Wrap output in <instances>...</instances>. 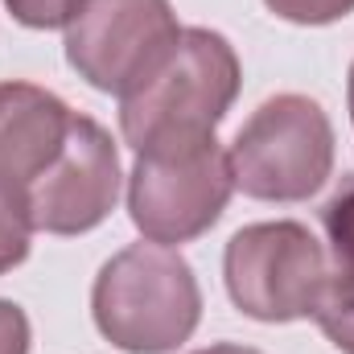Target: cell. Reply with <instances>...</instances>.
<instances>
[{
	"label": "cell",
	"mask_w": 354,
	"mask_h": 354,
	"mask_svg": "<svg viewBox=\"0 0 354 354\" xmlns=\"http://www.w3.org/2000/svg\"><path fill=\"white\" fill-rule=\"evenodd\" d=\"M91 313L115 351L174 354L202 322V288L185 256L149 239L99 268Z\"/></svg>",
	"instance_id": "cell-1"
},
{
	"label": "cell",
	"mask_w": 354,
	"mask_h": 354,
	"mask_svg": "<svg viewBox=\"0 0 354 354\" xmlns=\"http://www.w3.org/2000/svg\"><path fill=\"white\" fill-rule=\"evenodd\" d=\"M239 54L214 29H181L169 54L120 95V132L145 149L177 132H214L239 95Z\"/></svg>",
	"instance_id": "cell-2"
},
{
	"label": "cell",
	"mask_w": 354,
	"mask_h": 354,
	"mask_svg": "<svg viewBox=\"0 0 354 354\" xmlns=\"http://www.w3.org/2000/svg\"><path fill=\"white\" fill-rule=\"evenodd\" d=\"M235 194V174L214 132H177L136 149L128 177V214L153 243L206 235Z\"/></svg>",
	"instance_id": "cell-3"
},
{
	"label": "cell",
	"mask_w": 354,
	"mask_h": 354,
	"mask_svg": "<svg viewBox=\"0 0 354 354\" xmlns=\"http://www.w3.org/2000/svg\"><path fill=\"white\" fill-rule=\"evenodd\" d=\"M235 189L256 202H305L334 174V124L309 95H276L231 140Z\"/></svg>",
	"instance_id": "cell-4"
},
{
	"label": "cell",
	"mask_w": 354,
	"mask_h": 354,
	"mask_svg": "<svg viewBox=\"0 0 354 354\" xmlns=\"http://www.w3.org/2000/svg\"><path fill=\"white\" fill-rule=\"evenodd\" d=\"M223 276L239 313L284 326L317 313L330 264L305 223L276 218L231 235L223 252Z\"/></svg>",
	"instance_id": "cell-5"
},
{
	"label": "cell",
	"mask_w": 354,
	"mask_h": 354,
	"mask_svg": "<svg viewBox=\"0 0 354 354\" xmlns=\"http://www.w3.org/2000/svg\"><path fill=\"white\" fill-rule=\"evenodd\" d=\"M181 37L169 0H79L66 21V62L103 95H128Z\"/></svg>",
	"instance_id": "cell-6"
},
{
	"label": "cell",
	"mask_w": 354,
	"mask_h": 354,
	"mask_svg": "<svg viewBox=\"0 0 354 354\" xmlns=\"http://www.w3.org/2000/svg\"><path fill=\"white\" fill-rule=\"evenodd\" d=\"M120 198V153L103 124L75 111L58 161L29 185L21 214L33 231L46 235H87L95 231Z\"/></svg>",
	"instance_id": "cell-7"
},
{
	"label": "cell",
	"mask_w": 354,
	"mask_h": 354,
	"mask_svg": "<svg viewBox=\"0 0 354 354\" xmlns=\"http://www.w3.org/2000/svg\"><path fill=\"white\" fill-rule=\"evenodd\" d=\"M75 111L46 87L0 83V198L21 210L29 185L46 174L71 132Z\"/></svg>",
	"instance_id": "cell-8"
},
{
	"label": "cell",
	"mask_w": 354,
	"mask_h": 354,
	"mask_svg": "<svg viewBox=\"0 0 354 354\" xmlns=\"http://www.w3.org/2000/svg\"><path fill=\"white\" fill-rule=\"evenodd\" d=\"M317 326H322V334L338 346L342 354H354V280L346 276H338V272H330V280H326V292H322V301H317Z\"/></svg>",
	"instance_id": "cell-9"
},
{
	"label": "cell",
	"mask_w": 354,
	"mask_h": 354,
	"mask_svg": "<svg viewBox=\"0 0 354 354\" xmlns=\"http://www.w3.org/2000/svg\"><path fill=\"white\" fill-rule=\"evenodd\" d=\"M330 248H334V272L354 280V181H346L322 210Z\"/></svg>",
	"instance_id": "cell-10"
},
{
	"label": "cell",
	"mask_w": 354,
	"mask_h": 354,
	"mask_svg": "<svg viewBox=\"0 0 354 354\" xmlns=\"http://www.w3.org/2000/svg\"><path fill=\"white\" fill-rule=\"evenodd\" d=\"M264 4L292 25H334L354 12V0H264Z\"/></svg>",
	"instance_id": "cell-11"
},
{
	"label": "cell",
	"mask_w": 354,
	"mask_h": 354,
	"mask_svg": "<svg viewBox=\"0 0 354 354\" xmlns=\"http://www.w3.org/2000/svg\"><path fill=\"white\" fill-rule=\"evenodd\" d=\"M29 235H33L29 218L0 198V276L29 260Z\"/></svg>",
	"instance_id": "cell-12"
},
{
	"label": "cell",
	"mask_w": 354,
	"mask_h": 354,
	"mask_svg": "<svg viewBox=\"0 0 354 354\" xmlns=\"http://www.w3.org/2000/svg\"><path fill=\"white\" fill-rule=\"evenodd\" d=\"M75 4L79 0H4L12 21L25 29H66Z\"/></svg>",
	"instance_id": "cell-13"
},
{
	"label": "cell",
	"mask_w": 354,
	"mask_h": 354,
	"mask_svg": "<svg viewBox=\"0 0 354 354\" xmlns=\"http://www.w3.org/2000/svg\"><path fill=\"white\" fill-rule=\"evenodd\" d=\"M0 354H29V317L12 301H0Z\"/></svg>",
	"instance_id": "cell-14"
},
{
	"label": "cell",
	"mask_w": 354,
	"mask_h": 354,
	"mask_svg": "<svg viewBox=\"0 0 354 354\" xmlns=\"http://www.w3.org/2000/svg\"><path fill=\"white\" fill-rule=\"evenodd\" d=\"M194 354H260L252 346H231V342H218V346H206V351H194Z\"/></svg>",
	"instance_id": "cell-15"
},
{
	"label": "cell",
	"mask_w": 354,
	"mask_h": 354,
	"mask_svg": "<svg viewBox=\"0 0 354 354\" xmlns=\"http://www.w3.org/2000/svg\"><path fill=\"white\" fill-rule=\"evenodd\" d=\"M346 99H351V120H354V62H351V79H346Z\"/></svg>",
	"instance_id": "cell-16"
}]
</instances>
